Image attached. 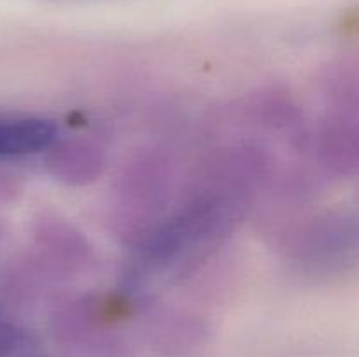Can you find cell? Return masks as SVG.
<instances>
[{"label": "cell", "mask_w": 359, "mask_h": 357, "mask_svg": "<svg viewBox=\"0 0 359 357\" xmlns=\"http://www.w3.org/2000/svg\"><path fill=\"white\" fill-rule=\"evenodd\" d=\"M58 136L53 121L34 115L0 118V160L30 156L51 147Z\"/></svg>", "instance_id": "1"}, {"label": "cell", "mask_w": 359, "mask_h": 357, "mask_svg": "<svg viewBox=\"0 0 359 357\" xmlns=\"http://www.w3.org/2000/svg\"><path fill=\"white\" fill-rule=\"evenodd\" d=\"M0 357H44V352L30 332L0 317Z\"/></svg>", "instance_id": "2"}]
</instances>
